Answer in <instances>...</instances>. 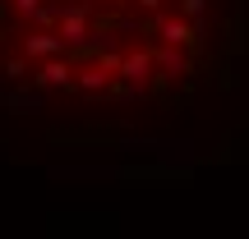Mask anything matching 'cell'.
I'll return each mask as SVG.
<instances>
[{"instance_id":"obj_5","label":"cell","mask_w":249,"mask_h":239,"mask_svg":"<svg viewBox=\"0 0 249 239\" xmlns=\"http://www.w3.org/2000/svg\"><path fill=\"white\" fill-rule=\"evenodd\" d=\"M60 32H37V37H28L23 42V51L33 55V60H51V55H60Z\"/></svg>"},{"instance_id":"obj_4","label":"cell","mask_w":249,"mask_h":239,"mask_svg":"<svg viewBox=\"0 0 249 239\" xmlns=\"http://www.w3.org/2000/svg\"><path fill=\"white\" fill-rule=\"evenodd\" d=\"M37 88H74V79H70V64L65 60H46L42 69H37Z\"/></svg>"},{"instance_id":"obj_10","label":"cell","mask_w":249,"mask_h":239,"mask_svg":"<svg viewBox=\"0 0 249 239\" xmlns=\"http://www.w3.org/2000/svg\"><path fill=\"white\" fill-rule=\"evenodd\" d=\"M5 74H9V79H23L28 64H23V60H9V64H5Z\"/></svg>"},{"instance_id":"obj_13","label":"cell","mask_w":249,"mask_h":239,"mask_svg":"<svg viewBox=\"0 0 249 239\" xmlns=\"http://www.w3.org/2000/svg\"><path fill=\"white\" fill-rule=\"evenodd\" d=\"M111 5H124V0H111Z\"/></svg>"},{"instance_id":"obj_11","label":"cell","mask_w":249,"mask_h":239,"mask_svg":"<svg viewBox=\"0 0 249 239\" xmlns=\"http://www.w3.org/2000/svg\"><path fill=\"white\" fill-rule=\"evenodd\" d=\"M161 5H166V0H139V9H143V14H161Z\"/></svg>"},{"instance_id":"obj_9","label":"cell","mask_w":249,"mask_h":239,"mask_svg":"<svg viewBox=\"0 0 249 239\" xmlns=\"http://www.w3.org/2000/svg\"><path fill=\"white\" fill-rule=\"evenodd\" d=\"M97 64H102V69L111 74V79H116V74H120V64H124V55H116V51H107V55H97Z\"/></svg>"},{"instance_id":"obj_6","label":"cell","mask_w":249,"mask_h":239,"mask_svg":"<svg viewBox=\"0 0 249 239\" xmlns=\"http://www.w3.org/2000/svg\"><path fill=\"white\" fill-rule=\"evenodd\" d=\"M152 60H157L161 69L171 74V79H180V74H189V60L180 55V46H166V42H161V51H152Z\"/></svg>"},{"instance_id":"obj_2","label":"cell","mask_w":249,"mask_h":239,"mask_svg":"<svg viewBox=\"0 0 249 239\" xmlns=\"http://www.w3.org/2000/svg\"><path fill=\"white\" fill-rule=\"evenodd\" d=\"M88 9H65L60 14V42H70V46H88Z\"/></svg>"},{"instance_id":"obj_1","label":"cell","mask_w":249,"mask_h":239,"mask_svg":"<svg viewBox=\"0 0 249 239\" xmlns=\"http://www.w3.org/2000/svg\"><path fill=\"white\" fill-rule=\"evenodd\" d=\"M152 32H157L166 46H194V42H198L194 23H189L185 14H180V18H152Z\"/></svg>"},{"instance_id":"obj_12","label":"cell","mask_w":249,"mask_h":239,"mask_svg":"<svg viewBox=\"0 0 249 239\" xmlns=\"http://www.w3.org/2000/svg\"><path fill=\"white\" fill-rule=\"evenodd\" d=\"M18 9H23L28 18H37V9H42V5H37V0H18Z\"/></svg>"},{"instance_id":"obj_3","label":"cell","mask_w":249,"mask_h":239,"mask_svg":"<svg viewBox=\"0 0 249 239\" xmlns=\"http://www.w3.org/2000/svg\"><path fill=\"white\" fill-rule=\"evenodd\" d=\"M152 51H134V55H124V64H120V79H129V83H143L148 88V74H152Z\"/></svg>"},{"instance_id":"obj_8","label":"cell","mask_w":249,"mask_h":239,"mask_svg":"<svg viewBox=\"0 0 249 239\" xmlns=\"http://www.w3.org/2000/svg\"><path fill=\"white\" fill-rule=\"evenodd\" d=\"M180 9H185V18L194 23V32L203 37V14H208V0H180Z\"/></svg>"},{"instance_id":"obj_7","label":"cell","mask_w":249,"mask_h":239,"mask_svg":"<svg viewBox=\"0 0 249 239\" xmlns=\"http://www.w3.org/2000/svg\"><path fill=\"white\" fill-rule=\"evenodd\" d=\"M107 79H111V74L102 69V64H92V69L79 74V88H83V92H102V88H107Z\"/></svg>"}]
</instances>
